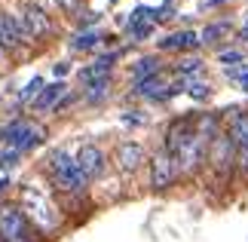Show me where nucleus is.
Segmentation results:
<instances>
[{"instance_id":"aec40b11","label":"nucleus","mask_w":248,"mask_h":242,"mask_svg":"<svg viewBox=\"0 0 248 242\" xmlns=\"http://www.w3.org/2000/svg\"><path fill=\"white\" fill-rule=\"evenodd\" d=\"M178 71L181 74H196V71H202V62H199V59H187V62L178 65Z\"/></svg>"},{"instance_id":"1a4fd4ad","label":"nucleus","mask_w":248,"mask_h":242,"mask_svg":"<svg viewBox=\"0 0 248 242\" xmlns=\"http://www.w3.org/2000/svg\"><path fill=\"white\" fill-rule=\"evenodd\" d=\"M77 166L86 172V178H95L104 172V153L98 147H92V144H86V147L77 153Z\"/></svg>"},{"instance_id":"dca6fc26","label":"nucleus","mask_w":248,"mask_h":242,"mask_svg":"<svg viewBox=\"0 0 248 242\" xmlns=\"http://www.w3.org/2000/svg\"><path fill=\"white\" fill-rule=\"evenodd\" d=\"M227 31H230V25H227V22H217V25H208V28H205V31H202V40H205V43H215V40H221V37H224Z\"/></svg>"},{"instance_id":"4468645a","label":"nucleus","mask_w":248,"mask_h":242,"mask_svg":"<svg viewBox=\"0 0 248 242\" xmlns=\"http://www.w3.org/2000/svg\"><path fill=\"white\" fill-rule=\"evenodd\" d=\"M230 141L236 147H248V113H236L230 126Z\"/></svg>"},{"instance_id":"f03ea898","label":"nucleus","mask_w":248,"mask_h":242,"mask_svg":"<svg viewBox=\"0 0 248 242\" xmlns=\"http://www.w3.org/2000/svg\"><path fill=\"white\" fill-rule=\"evenodd\" d=\"M0 239L3 242H37V230L18 209L0 211Z\"/></svg>"},{"instance_id":"0eeeda50","label":"nucleus","mask_w":248,"mask_h":242,"mask_svg":"<svg viewBox=\"0 0 248 242\" xmlns=\"http://www.w3.org/2000/svg\"><path fill=\"white\" fill-rule=\"evenodd\" d=\"M193 135H196V129H193V120H190V117L175 120V123L169 126V132H166V147H169V153H178L190 138H193Z\"/></svg>"},{"instance_id":"2eb2a0df","label":"nucleus","mask_w":248,"mask_h":242,"mask_svg":"<svg viewBox=\"0 0 248 242\" xmlns=\"http://www.w3.org/2000/svg\"><path fill=\"white\" fill-rule=\"evenodd\" d=\"M159 71V62L154 59V55H147V59H138L135 67H132V74H135V83L138 80H147V77H156Z\"/></svg>"},{"instance_id":"f3484780","label":"nucleus","mask_w":248,"mask_h":242,"mask_svg":"<svg viewBox=\"0 0 248 242\" xmlns=\"http://www.w3.org/2000/svg\"><path fill=\"white\" fill-rule=\"evenodd\" d=\"M98 40H101V34H98V31H83L77 40H74V49H92V46L98 43Z\"/></svg>"},{"instance_id":"bb28decb","label":"nucleus","mask_w":248,"mask_h":242,"mask_svg":"<svg viewBox=\"0 0 248 242\" xmlns=\"http://www.w3.org/2000/svg\"><path fill=\"white\" fill-rule=\"evenodd\" d=\"M6 184H9V181H6V178H3V181H0V193H3V187H6Z\"/></svg>"},{"instance_id":"f257e3e1","label":"nucleus","mask_w":248,"mask_h":242,"mask_svg":"<svg viewBox=\"0 0 248 242\" xmlns=\"http://www.w3.org/2000/svg\"><path fill=\"white\" fill-rule=\"evenodd\" d=\"M49 166L55 172V184H59L62 190H68V193H80L86 190V172L77 166V160H71L64 150H55L52 157H49Z\"/></svg>"},{"instance_id":"a878e982","label":"nucleus","mask_w":248,"mask_h":242,"mask_svg":"<svg viewBox=\"0 0 248 242\" xmlns=\"http://www.w3.org/2000/svg\"><path fill=\"white\" fill-rule=\"evenodd\" d=\"M59 3H62L64 9H74V3H77V0H59Z\"/></svg>"},{"instance_id":"7ed1b4c3","label":"nucleus","mask_w":248,"mask_h":242,"mask_svg":"<svg viewBox=\"0 0 248 242\" xmlns=\"http://www.w3.org/2000/svg\"><path fill=\"white\" fill-rule=\"evenodd\" d=\"M0 138H3L6 144H13L16 150H28V147H34V144L40 141V129H34V126L16 120V123H9L6 129L0 132Z\"/></svg>"},{"instance_id":"6e6552de","label":"nucleus","mask_w":248,"mask_h":242,"mask_svg":"<svg viewBox=\"0 0 248 242\" xmlns=\"http://www.w3.org/2000/svg\"><path fill=\"white\" fill-rule=\"evenodd\" d=\"M141 162H144V147L135 141H123L120 147H117V166L123 172H135Z\"/></svg>"},{"instance_id":"423d86ee","label":"nucleus","mask_w":248,"mask_h":242,"mask_svg":"<svg viewBox=\"0 0 248 242\" xmlns=\"http://www.w3.org/2000/svg\"><path fill=\"white\" fill-rule=\"evenodd\" d=\"M22 31L25 34H31V37H46L52 31V25H49V18H46V13L40 6H34V3H28L25 6V13H22Z\"/></svg>"},{"instance_id":"393cba45","label":"nucleus","mask_w":248,"mask_h":242,"mask_svg":"<svg viewBox=\"0 0 248 242\" xmlns=\"http://www.w3.org/2000/svg\"><path fill=\"white\" fill-rule=\"evenodd\" d=\"M221 62H224V65H236V62H242V55H239V52H224Z\"/></svg>"},{"instance_id":"5701e85b","label":"nucleus","mask_w":248,"mask_h":242,"mask_svg":"<svg viewBox=\"0 0 248 242\" xmlns=\"http://www.w3.org/2000/svg\"><path fill=\"white\" fill-rule=\"evenodd\" d=\"M129 31H132V34H135V37H138V40H144V37H147L150 31H154V28H150V25H129Z\"/></svg>"},{"instance_id":"9b49d317","label":"nucleus","mask_w":248,"mask_h":242,"mask_svg":"<svg viewBox=\"0 0 248 242\" xmlns=\"http://www.w3.org/2000/svg\"><path fill=\"white\" fill-rule=\"evenodd\" d=\"M113 59H117V55H101L98 62L95 65H89L86 67V71H80V80L83 83H98V80H108V71H110V65H113Z\"/></svg>"},{"instance_id":"a211bd4d","label":"nucleus","mask_w":248,"mask_h":242,"mask_svg":"<svg viewBox=\"0 0 248 242\" xmlns=\"http://www.w3.org/2000/svg\"><path fill=\"white\" fill-rule=\"evenodd\" d=\"M187 92L193 95V98H208V95H212V89H208L205 83H187Z\"/></svg>"},{"instance_id":"ddd939ff","label":"nucleus","mask_w":248,"mask_h":242,"mask_svg":"<svg viewBox=\"0 0 248 242\" xmlns=\"http://www.w3.org/2000/svg\"><path fill=\"white\" fill-rule=\"evenodd\" d=\"M64 95V83H52V86H46V89L37 95V101H34V108L37 111H49L59 104V98Z\"/></svg>"},{"instance_id":"9d476101","label":"nucleus","mask_w":248,"mask_h":242,"mask_svg":"<svg viewBox=\"0 0 248 242\" xmlns=\"http://www.w3.org/2000/svg\"><path fill=\"white\" fill-rule=\"evenodd\" d=\"M22 37H25L22 25H18V22H16V18L9 16V13H3V9H0V43L13 49V46L22 43Z\"/></svg>"},{"instance_id":"b1692460","label":"nucleus","mask_w":248,"mask_h":242,"mask_svg":"<svg viewBox=\"0 0 248 242\" xmlns=\"http://www.w3.org/2000/svg\"><path fill=\"white\" fill-rule=\"evenodd\" d=\"M163 18H171V3H163L156 9V22H163Z\"/></svg>"},{"instance_id":"4be33fe9","label":"nucleus","mask_w":248,"mask_h":242,"mask_svg":"<svg viewBox=\"0 0 248 242\" xmlns=\"http://www.w3.org/2000/svg\"><path fill=\"white\" fill-rule=\"evenodd\" d=\"M37 92H43V80H40V77H34V80L28 83V89L22 92V98H31V95H37Z\"/></svg>"},{"instance_id":"412c9836","label":"nucleus","mask_w":248,"mask_h":242,"mask_svg":"<svg viewBox=\"0 0 248 242\" xmlns=\"http://www.w3.org/2000/svg\"><path fill=\"white\" fill-rule=\"evenodd\" d=\"M230 77L242 86V89H248V67H230Z\"/></svg>"},{"instance_id":"20e7f679","label":"nucleus","mask_w":248,"mask_h":242,"mask_svg":"<svg viewBox=\"0 0 248 242\" xmlns=\"http://www.w3.org/2000/svg\"><path fill=\"white\" fill-rule=\"evenodd\" d=\"M25 206H28V211H31V218H34V224H37V227L52 230L55 224H59V215H55V209L40 196V193L25 190Z\"/></svg>"},{"instance_id":"f8f14e48","label":"nucleus","mask_w":248,"mask_h":242,"mask_svg":"<svg viewBox=\"0 0 248 242\" xmlns=\"http://www.w3.org/2000/svg\"><path fill=\"white\" fill-rule=\"evenodd\" d=\"M202 40V37H196L193 31H181V34H169L159 40V49H193V46Z\"/></svg>"},{"instance_id":"39448f33","label":"nucleus","mask_w":248,"mask_h":242,"mask_svg":"<svg viewBox=\"0 0 248 242\" xmlns=\"http://www.w3.org/2000/svg\"><path fill=\"white\" fill-rule=\"evenodd\" d=\"M178 175V160L171 157V153H159L154 157V169H150V181H154L156 190H166L171 181Z\"/></svg>"},{"instance_id":"6ab92c4d","label":"nucleus","mask_w":248,"mask_h":242,"mask_svg":"<svg viewBox=\"0 0 248 242\" xmlns=\"http://www.w3.org/2000/svg\"><path fill=\"white\" fill-rule=\"evenodd\" d=\"M16 162H18V150L16 147L0 153V169H9V166H16Z\"/></svg>"},{"instance_id":"cd10ccee","label":"nucleus","mask_w":248,"mask_h":242,"mask_svg":"<svg viewBox=\"0 0 248 242\" xmlns=\"http://www.w3.org/2000/svg\"><path fill=\"white\" fill-rule=\"evenodd\" d=\"M0 242H3V239H0Z\"/></svg>"}]
</instances>
